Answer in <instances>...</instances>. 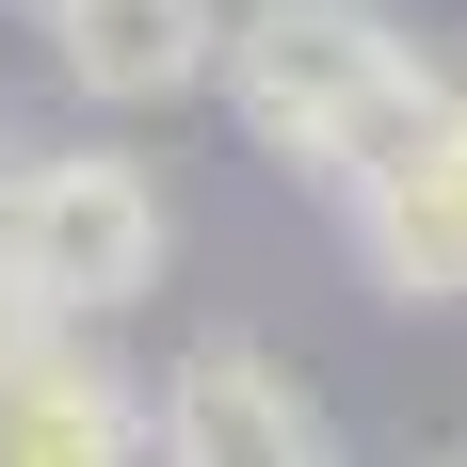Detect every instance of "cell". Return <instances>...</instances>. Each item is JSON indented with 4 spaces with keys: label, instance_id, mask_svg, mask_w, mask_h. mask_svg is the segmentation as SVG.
I'll list each match as a JSON object with an SVG mask.
<instances>
[{
    "label": "cell",
    "instance_id": "obj_8",
    "mask_svg": "<svg viewBox=\"0 0 467 467\" xmlns=\"http://www.w3.org/2000/svg\"><path fill=\"white\" fill-rule=\"evenodd\" d=\"M0 178H16V113H0Z\"/></svg>",
    "mask_w": 467,
    "mask_h": 467
},
{
    "label": "cell",
    "instance_id": "obj_7",
    "mask_svg": "<svg viewBox=\"0 0 467 467\" xmlns=\"http://www.w3.org/2000/svg\"><path fill=\"white\" fill-rule=\"evenodd\" d=\"M33 338H48V306H33V290H16V258H0V371H16Z\"/></svg>",
    "mask_w": 467,
    "mask_h": 467
},
{
    "label": "cell",
    "instance_id": "obj_5",
    "mask_svg": "<svg viewBox=\"0 0 467 467\" xmlns=\"http://www.w3.org/2000/svg\"><path fill=\"white\" fill-rule=\"evenodd\" d=\"M145 435H161V387L97 355V323H48L0 371V467H145Z\"/></svg>",
    "mask_w": 467,
    "mask_h": 467
},
{
    "label": "cell",
    "instance_id": "obj_9",
    "mask_svg": "<svg viewBox=\"0 0 467 467\" xmlns=\"http://www.w3.org/2000/svg\"><path fill=\"white\" fill-rule=\"evenodd\" d=\"M16 16H33V0H16Z\"/></svg>",
    "mask_w": 467,
    "mask_h": 467
},
{
    "label": "cell",
    "instance_id": "obj_1",
    "mask_svg": "<svg viewBox=\"0 0 467 467\" xmlns=\"http://www.w3.org/2000/svg\"><path fill=\"white\" fill-rule=\"evenodd\" d=\"M210 81H226V113H242L258 161H290V178L338 193L435 97V65H420V33L387 0H226V65Z\"/></svg>",
    "mask_w": 467,
    "mask_h": 467
},
{
    "label": "cell",
    "instance_id": "obj_3",
    "mask_svg": "<svg viewBox=\"0 0 467 467\" xmlns=\"http://www.w3.org/2000/svg\"><path fill=\"white\" fill-rule=\"evenodd\" d=\"M338 226H355L371 290H403V306H467V97H451V81L338 178Z\"/></svg>",
    "mask_w": 467,
    "mask_h": 467
},
{
    "label": "cell",
    "instance_id": "obj_6",
    "mask_svg": "<svg viewBox=\"0 0 467 467\" xmlns=\"http://www.w3.org/2000/svg\"><path fill=\"white\" fill-rule=\"evenodd\" d=\"M33 33L81 113H178L226 65V0H33Z\"/></svg>",
    "mask_w": 467,
    "mask_h": 467
},
{
    "label": "cell",
    "instance_id": "obj_2",
    "mask_svg": "<svg viewBox=\"0 0 467 467\" xmlns=\"http://www.w3.org/2000/svg\"><path fill=\"white\" fill-rule=\"evenodd\" d=\"M0 258H16V290H33L48 323H130L145 290H161V258H178V226H161V178L145 161L33 145L0 178Z\"/></svg>",
    "mask_w": 467,
    "mask_h": 467
},
{
    "label": "cell",
    "instance_id": "obj_4",
    "mask_svg": "<svg viewBox=\"0 0 467 467\" xmlns=\"http://www.w3.org/2000/svg\"><path fill=\"white\" fill-rule=\"evenodd\" d=\"M145 451H161V467H338V420L306 403L290 355H258V338H193Z\"/></svg>",
    "mask_w": 467,
    "mask_h": 467
}]
</instances>
